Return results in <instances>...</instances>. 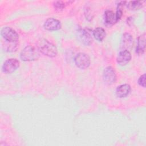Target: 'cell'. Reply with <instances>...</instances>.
Instances as JSON below:
<instances>
[{
    "label": "cell",
    "instance_id": "6da1fadb",
    "mask_svg": "<svg viewBox=\"0 0 146 146\" xmlns=\"http://www.w3.org/2000/svg\"><path fill=\"white\" fill-rule=\"evenodd\" d=\"M37 47L41 53L49 57H54L58 54L56 46L44 38L38 40Z\"/></svg>",
    "mask_w": 146,
    "mask_h": 146
},
{
    "label": "cell",
    "instance_id": "7a4b0ae2",
    "mask_svg": "<svg viewBox=\"0 0 146 146\" xmlns=\"http://www.w3.org/2000/svg\"><path fill=\"white\" fill-rule=\"evenodd\" d=\"M40 52L37 47L27 46L25 47L20 54V58L23 61H34L40 57Z\"/></svg>",
    "mask_w": 146,
    "mask_h": 146
},
{
    "label": "cell",
    "instance_id": "3957f363",
    "mask_svg": "<svg viewBox=\"0 0 146 146\" xmlns=\"http://www.w3.org/2000/svg\"><path fill=\"white\" fill-rule=\"evenodd\" d=\"M77 38L80 42L86 46H89L93 42L91 30L88 28L79 29L77 31Z\"/></svg>",
    "mask_w": 146,
    "mask_h": 146
},
{
    "label": "cell",
    "instance_id": "277c9868",
    "mask_svg": "<svg viewBox=\"0 0 146 146\" xmlns=\"http://www.w3.org/2000/svg\"><path fill=\"white\" fill-rule=\"evenodd\" d=\"M76 66L80 69H86L90 65V56L84 52L78 53L74 59Z\"/></svg>",
    "mask_w": 146,
    "mask_h": 146
},
{
    "label": "cell",
    "instance_id": "5b68a950",
    "mask_svg": "<svg viewBox=\"0 0 146 146\" xmlns=\"http://www.w3.org/2000/svg\"><path fill=\"white\" fill-rule=\"evenodd\" d=\"M1 35L6 41L10 42H17L19 39V35L12 28L5 27L1 30Z\"/></svg>",
    "mask_w": 146,
    "mask_h": 146
},
{
    "label": "cell",
    "instance_id": "8992f818",
    "mask_svg": "<svg viewBox=\"0 0 146 146\" xmlns=\"http://www.w3.org/2000/svg\"><path fill=\"white\" fill-rule=\"evenodd\" d=\"M103 78L104 82L108 85L112 84L116 82L117 79L116 74L112 67L108 66L104 69L103 74Z\"/></svg>",
    "mask_w": 146,
    "mask_h": 146
},
{
    "label": "cell",
    "instance_id": "52a82bcc",
    "mask_svg": "<svg viewBox=\"0 0 146 146\" xmlns=\"http://www.w3.org/2000/svg\"><path fill=\"white\" fill-rule=\"evenodd\" d=\"M19 61L15 58L9 59L4 62L2 70L6 74H11L19 67Z\"/></svg>",
    "mask_w": 146,
    "mask_h": 146
},
{
    "label": "cell",
    "instance_id": "ba28073f",
    "mask_svg": "<svg viewBox=\"0 0 146 146\" xmlns=\"http://www.w3.org/2000/svg\"><path fill=\"white\" fill-rule=\"evenodd\" d=\"M133 44V38L132 35L129 33H124L121 38L120 48L121 50L129 51Z\"/></svg>",
    "mask_w": 146,
    "mask_h": 146
},
{
    "label": "cell",
    "instance_id": "9c48e42d",
    "mask_svg": "<svg viewBox=\"0 0 146 146\" xmlns=\"http://www.w3.org/2000/svg\"><path fill=\"white\" fill-rule=\"evenodd\" d=\"M43 27L48 31H56L60 29L62 25L59 20L54 18H49L44 22Z\"/></svg>",
    "mask_w": 146,
    "mask_h": 146
},
{
    "label": "cell",
    "instance_id": "30bf717a",
    "mask_svg": "<svg viewBox=\"0 0 146 146\" xmlns=\"http://www.w3.org/2000/svg\"><path fill=\"white\" fill-rule=\"evenodd\" d=\"M131 59V54L128 50H121L118 54L116 58L117 63L120 66H125Z\"/></svg>",
    "mask_w": 146,
    "mask_h": 146
},
{
    "label": "cell",
    "instance_id": "8fae6325",
    "mask_svg": "<svg viewBox=\"0 0 146 146\" xmlns=\"http://www.w3.org/2000/svg\"><path fill=\"white\" fill-rule=\"evenodd\" d=\"M115 13L111 10H106L104 14V25L107 27H110L116 23Z\"/></svg>",
    "mask_w": 146,
    "mask_h": 146
},
{
    "label": "cell",
    "instance_id": "7c38bea8",
    "mask_svg": "<svg viewBox=\"0 0 146 146\" xmlns=\"http://www.w3.org/2000/svg\"><path fill=\"white\" fill-rule=\"evenodd\" d=\"M131 86L128 84H124L118 86L116 90V94L117 97L122 98L127 96L131 92Z\"/></svg>",
    "mask_w": 146,
    "mask_h": 146
},
{
    "label": "cell",
    "instance_id": "4fadbf2b",
    "mask_svg": "<svg viewBox=\"0 0 146 146\" xmlns=\"http://www.w3.org/2000/svg\"><path fill=\"white\" fill-rule=\"evenodd\" d=\"M145 48V34L143 33L137 39V43L136 48V52L138 54H143Z\"/></svg>",
    "mask_w": 146,
    "mask_h": 146
},
{
    "label": "cell",
    "instance_id": "5bb4252c",
    "mask_svg": "<svg viewBox=\"0 0 146 146\" xmlns=\"http://www.w3.org/2000/svg\"><path fill=\"white\" fill-rule=\"evenodd\" d=\"M92 34L95 39L99 42H102L105 38L106 35L104 29L100 27H98L94 29Z\"/></svg>",
    "mask_w": 146,
    "mask_h": 146
},
{
    "label": "cell",
    "instance_id": "9a60e30c",
    "mask_svg": "<svg viewBox=\"0 0 146 146\" xmlns=\"http://www.w3.org/2000/svg\"><path fill=\"white\" fill-rule=\"evenodd\" d=\"M126 6L127 9L129 10L135 11L137 10H139L143 6V2L139 1H132L126 2Z\"/></svg>",
    "mask_w": 146,
    "mask_h": 146
},
{
    "label": "cell",
    "instance_id": "2e32d148",
    "mask_svg": "<svg viewBox=\"0 0 146 146\" xmlns=\"http://www.w3.org/2000/svg\"><path fill=\"white\" fill-rule=\"evenodd\" d=\"M66 3L61 1H56L54 2L53 6L54 9L57 11L62 10L66 6Z\"/></svg>",
    "mask_w": 146,
    "mask_h": 146
},
{
    "label": "cell",
    "instance_id": "e0dca14e",
    "mask_svg": "<svg viewBox=\"0 0 146 146\" xmlns=\"http://www.w3.org/2000/svg\"><path fill=\"white\" fill-rule=\"evenodd\" d=\"M84 15L86 19L88 21H91L92 19V15L91 14V11L89 7H86L84 8Z\"/></svg>",
    "mask_w": 146,
    "mask_h": 146
},
{
    "label": "cell",
    "instance_id": "ac0fdd59",
    "mask_svg": "<svg viewBox=\"0 0 146 146\" xmlns=\"http://www.w3.org/2000/svg\"><path fill=\"white\" fill-rule=\"evenodd\" d=\"M138 83L140 86L145 87V74H144L138 79Z\"/></svg>",
    "mask_w": 146,
    "mask_h": 146
},
{
    "label": "cell",
    "instance_id": "d6986e66",
    "mask_svg": "<svg viewBox=\"0 0 146 146\" xmlns=\"http://www.w3.org/2000/svg\"><path fill=\"white\" fill-rule=\"evenodd\" d=\"M133 21H134L133 18L132 17H129L127 18L126 22H127V25H128L129 26H131L133 23Z\"/></svg>",
    "mask_w": 146,
    "mask_h": 146
}]
</instances>
